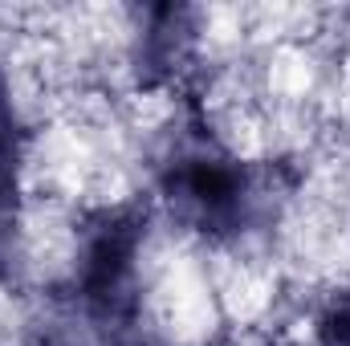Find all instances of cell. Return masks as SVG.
I'll return each instance as SVG.
<instances>
[{
  "label": "cell",
  "mask_w": 350,
  "mask_h": 346,
  "mask_svg": "<svg viewBox=\"0 0 350 346\" xmlns=\"http://www.w3.org/2000/svg\"><path fill=\"white\" fill-rule=\"evenodd\" d=\"M16 232V143H12V114H0V273L12 261Z\"/></svg>",
  "instance_id": "1"
}]
</instances>
